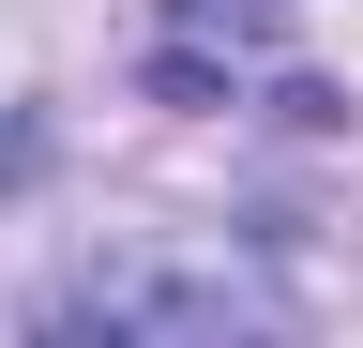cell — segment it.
<instances>
[{
  "instance_id": "1",
  "label": "cell",
  "mask_w": 363,
  "mask_h": 348,
  "mask_svg": "<svg viewBox=\"0 0 363 348\" xmlns=\"http://www.w3.org/2000/svg\"><path fill=\"white\" fill-rule=\"evenodd\" d=\"M61 333H242V318H272V288L242 273V257H167V242H121V257H91V273L45 303Z\"/></svg>"
}]
</instances>
